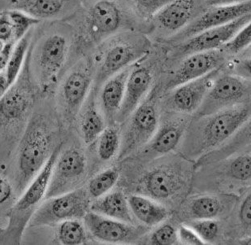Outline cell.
Returning a JSON list of instances; mask_svg holds the SVG:
<instances>
[{
	"instance_id": "obj_1",
	"label": "cell",
	"mask_w": 251,
	"mask_h": 245,
	"mask_svg": "<svg viewBox=\"0 0 251 245\" xmlns=\"http://www.w3.org/2000/svg\"><path fill=\"white\" fill-rule=\"evenodd\" d=\"M66 21L74 27L81 56L124 31H139L147 35L151 31V25L138 19L123 0H83Z\"/></svg>"
},
{
	"instance_id": "obj_2",
	"label": "cell",
	"mask_w": 251,
	"mask_h": 245,
	"mask_svg": "<svg viewBox=\"0 0 251 245\" xmlns=\"http://www.w3.org/2000/svg\"><path fill=\"white\" fill-rule=\"evenodd\" d=\"M27 57L31 74L39 85L50 87L70 62L81 57L73 26L66 20L41 22L32 31Z\"/></svg>"
},
{
	"instance_id": "obj_3",
	"label": "cell",
	"mask_w": 251,
	"mask_h": 245,
	"mask_svg": "<svg viewBox=\"0 0 251 245\" xmlns=\"http://www.w3.org/2000/svg\"><path fill=\"white\" fill-rule=\"evenodd\" d=\"M153 46L149 36L139 31H124L100 43L90 53L96 86L146 56Z\"/></svg>"
},
{
	"instance_id": "obj_4",
	"label": "cell",
	"mask_w": 251,
	"mask_h": 245,
	"mask_svg": "<svg viewBox=\"0 0 251 245\" xmlns=\"http://www.w3.org/2000/svg\"><path fill=\"white\" fill-rule=\"evenodd\" d=\"M50 131L41 117H33L28 123L20 144L18 155V184L26 188L40 171L52 153Z\"/></svg>"
},
{
	"instance_id": "obj_5",
	"label": "cell",
	"mask_w": 251,
	"mask_h": 245,
	"mask_svg": "<svg viewBox=\"0 0 251 245\" xmlns=\"http://www.w3.org/2000/svg\"><path fill=\"white\" fill-rule=\"evenodd\" d=\"M165 58L164 46L154 43L151 51L132 65L126 82L123 101L116 115L119 122H125L139 106L154 82L157 64Z\"/></svg>"
},
{
	"instance_id": "obj_6",
	"label": "cell",
	"mask_w": 251,
	"mask_h": 245,
	"mask_svg": "<svg viewBox=\"0 0 251 245\" xmlns=\"http://www.w3.org/2000/svg\"><path fill=\"white\" fill-rule=\"evenodd\" d=\"M207 8L204 0H173L151 20L150 38L163 43L180 33Z\"/></svg>"
},
{
	"instance_id": "obj_7",
	"label": "cell",
	"mask_w": 251,
	"mask_h": 245,
	"mask_svg": "<svg viewBox=\"0 0 251 245\" xmlns=\"http://www.w3.org/2000/svg\"><path fill=\"white\" fill-rule=\"evenodd\" d=\"M90 196L83 188L48 198L29 220L30 226H50L70 219L83 218L90 211Z\"/></svg>"
},
{
	"instance_id": "obj_8",
	"label": "cell",
	"mask_w": 251,
	"mask_h": 245,
	"mask_svg": "<svg viewBox=\"0 0 251 245\" xmlns=\"http://www.w3.org/2000/svg\"><path fill=\"white\" fill-rule=\"evenodd\" d=\"M251 23V14L246 15L221 27L207 29L186 40L173 45H163L166 49V60L171 63L195 53L218 50L235 33Z\"/></svg>"
},
{
	"instance_id": "obj_9",
	"label": "cell",
	"mask_w": 251,
	"mask_h": 245,
	"mask_svg": "<svg viewBox=\"0 0 251 245\" xmlns=\"http://www.w3.org/2000/svg\"><path fill=\"white\" fill-rule=\"evenodd\" d=\"M250 96L251 80L225 74L221 69L199 107V115L206 117L225 109L242 105L250 100Z\"/></svg>"
},
{
	"instance_id": "obj_10",
	"label": "cell",
	"mask_w": 251,
	"mask_h": 245,
	"mask_svg": "<svg viewBox=\"0 0 251 245\" xmlns=\"http://www.w3.org/2000/svg\"><path fill=\"white\" fill-rule=\"evenodd\" d=\"M249 106L236 105L215 112L205 122L201 133V148L208 150L230 138L250 119Z\"/></svg>"
},
{
	"instance_id": "obj_11",
	"label": "cell",
	"mask_w": 251,
	"mask_h": 245,
	"mask_svg": "<svg viewBox=\"0 0 251 245\" xmlns=\"http://www.w3.org/2000/svg\"><path fill=\"white\" fill-rule=\"evenodd\" d=\"M95 64L90 53L76 60L61 85V96L68 113L74 117L83 105L94 82Z\"/></svg>"
},
{
	"instance_id": "obj_12",
	"label": "cell",
	"mask_w": 251,
	"mask_h": 245,
	"mask_svg": "<svg viewBox=\"0 0 251 245\" xmlns=\"http://www.w3.org/2000/svg\"><path fill=\"white\" fill-rule=\"evenodd\" d=\"M34 90L26 56L19 77L0 99V122L7 124L21 121L25 117L33 105Z\"/></svg>"
},
{
	"instance_id": "obj_13",
	"label": "cell",
	"mask_w": 251,
	"mask_h": 245,
	"mask_svg": "<svg viewBox=\"0 0 251 245\" xmlns=\"http://www.w3.org/2000/svg\"><path fill=\"white\" fill-rule=\"evenodd\" d=\"M227 60V56L219 49L187 55L175 62L176 65L167 79L164 88L170 91L182 84L205 76L222 68Z\"/></svg>"
},
{
	"instance_id": "obj_14",
	"label": "cell",
	"mask_w": 251,
	"mask_h": 245,
	"mask_svg": "<svg viewBox=\"0 0 251 245\" xmlns=\"http://www.w3.org/2000/svg\"><path fill=\"white\" fill-rule=\"evenodd\" d=\"M248 14H251V1L229 6L207 7L185 29L160 44L173 45L180 43L201 32L227 24Z\"/></svg>"
},
{
	"instance_id": "obj_15",
	"label": "cell",
	"mask_w": 251,
	"mask_h": 245,
	"mask_svg": "<svg viewBox=\"0 0 251 245\" xmlns=\"http://www.w3.org/2000/svg\"><path fill=\"white\" fill-rule=\"evenodd\" d=\"M86 161L83 153L70 148L57 157L46 199L69 191L85 174Z\"/></svg>"
},
{
	"instance_id": "obj_16",
	"label": "cell",
	"mask_w": 251,
	"mask_h": 245,
	"mask_svg": "<svg viewBox=\"0 0 251 245\" xmlns=\"http://www.w3.org/2000/svg\"><path fill=\"white\" fill-rule=\"evenodd\" d=\"M133 117L128 126L123 143H121L120 159L149 143L158 127V114L154 105L146 103L140 105L133 112Z\"/></svg>"
},
{
	"instance_id": "obj_17",
	"label": "cell",
	"mask_w": 251,
	"mask_h": 245,
	"mask_svg": "<svg viewBox=\"0 0 251 245\" xmlns=\"http://www.w3.org/2000/svg\"><path fill=\"white\" fill-rule=\"evenodd\" d=\"M83 0H12L9 8L26 13L39 22L69 19Z\"/></svg>"
},
{
	"instance_id": "obj_18",
	"label": "cell",
	"mask_w": 251,
	"mask_h": 245,
	"mask_svg": "<svg viewBox=\"0 0 251 245\" xmlns=\"http://www.w3.org/2000/svg\"><path fill=\"white\" fill-rule=\"evenodd\" d=\"M221 69V68L216 69L205 76L182 84L170 91L171 105L180 112H193L199 110L214 79Z\"/></svg>"
},
{
	"instance_id": "obj_19",
	"label": "cell",
	"mask_w": 251,
	"mask_h": 245,
	"mask_svg": "<svg viewBox=\"0 0 251 245\" xmlns=\"http://www.w3.org/2000/svg\"><path fill=\"white\" fill-rule=\"evenodd\" d=\"M62 145V143H59L53 149L45 164L28 184V188L25 191L22 197L17 200L12 211L19 213L30 211L33 213V208L36 207V205H38L45 197L50 184L54 164L61 152Z\"/></svg>"
},
{
	"instance_id": "obj_20",
	"label": "cell",
	"mask_w": 251,
	"mask_h": 245,
	"mask_svg": "<svg viewBox=\"0 0 251 245\" xmlns=\"http://www.w3.org/2000/svg\"><path fill=\"white\" fill-rule=\"evenodd\" d=\"M84 223L95 238L106 243H122L133 236V229L128 224L108 217L89 211L84 216Z\"/></svg>"
},
{
	"instance_id": "obj_21",
	"label": "cell",
	"mask_w": 251,
	"mask_h": 245,
	"mask_svg": "<svg viewBox=\"0 0 251 245\" xmlns=\"http://www.w3.org/2000/svg\"><path fill=\"white\" fill-rule=\"evenodd\" d=\"M90 211L127 224L133 223V214L128 199L121 191L109 193L90 204Z\"/></svg>"
},
{
	"instance_id": "obj_22",
	"label": "cell",
	"mask_w": 251,
	"mask_h": 245,
	"mask_svg": "<svg viewBox=\"0 0 251 245\" xmlns=\"http://www.w3.org/2000/svg\"><path fill=\"white\" fill-rule=\"evenodd\" d=\"M131 67L132 65L115 74L102 84L101 100L103 109L109 118L116 117L121 108Z\"/></svg>"
},
{
	"instance_id": "obj_23",
	"label": "cell",
	"mask_w": 251,
	"mask_h": 245,
	"mask_svg": "<svg viewBox=\"0 0 251 245\" xmlns=\"http://www.w3.org/2000/svg\"><path fill=\"white\" fill-rule=\"evenodd\" d=\"M144 185L152 197L164 200L173 196L180 189V179L171 169H157L145 177Z\"/></svg>"
},
{
	"instance_id": "obj_24",
	"label": "cell",
	"mask_w": 251,
	"mask_h": 245,
	"mask_svg": "<svg viewBox=\"0 0 251 245\" xmlns=\"http://www.w3.org/2000/svg\"><path fill=\"white\" fill-rule=\"evenodd\" d=\"M128 203L133 216L147 226H155L168 218L165 208L145 196L130 195Z\"/></svg>"
},
{
	"instance_id": "obj_25",
	"label": "cell",
	"mask_w": 251,
	"mask_h": 245,
	"mask_svg": "<svg viewBox=\"0 0 251 245\" xmlns=\"http://www.w3.org/2000/svg\"><path fill=\"white\" fill-rule=\"evenodd\" d=\"M183 129L176 124H168L163 126L150 140V152L156 154H166L176 147Z\"/></svg>"
},
{
	"instance_id": "obj_26",
	"label": "cell",
	"mask_w": 251,
	"mask_h": 245,
	"mask_svg": "<svg viewBox=\"0 0 251 245\" xmlns=\"http://www.w3.org/2000/svg\"><path fill=\"white\" fill-rule=\"evenodd\" d=\"M33 29H31L21 40L18 41L13 48L9 61L7 63V67L4 70L10 86L14 83L15 81L19 77L22 68L24 66L28 48H29Z\"/></svg>"
},
{
	"instance_id": "obj_27",
	"label": "cell",
	"mask_w": 251,
	"mask_h": 245,
	"mask_svg": "<svg viewBox=\"0 0 251 245\" xmlns=\"http://www.w3.org/2000/svg\"><path fill=\"white\" fill-rule=\"evenodd\" d=\"M95 104L91 103L84 112L81 122V131L84 142L90 144L96 140L105 129L104 121Z\"/></svg>"
},
{
	"instance_id": "obj_28",
	"label": "cell",
	"mask_w": 251,
	"mask_h": 245,
	"mask_svg": "<svg viewBox=\"0 0 251 245\" xmlns=\"http://www.w3.org/2000/svg\"><path fill=\"white\" fill-rule=\"evenodd\" d=\"M58 239L64 245H84L87 241L85 227L78 219L62 221L58 229Z\"/></svg>"
},
{
	"instance_id": "obj_29",
	"label": "cell",
	"mask_w": 251,
	"mask_h": 245,
	"mask_svg": "<svg viewBox=\"0 0 251 245\" xmlns=\"http://www.w3.org/2000/svg\"><path fill=\"white\" fill-rule=\"evenodd\" d=\"M222 205L218 198L211 195H203L193 200L190 212L194 218L211 219L218 216L222 210Z\"/></svg>"
},
{
	"instance_id": "obj_30",
	"label": "cell",
	"mask_w": 251,
	"mask_h": 245,
	"mask_svg": "<svg viewBox=\"0 0 251 245\" xmlns=\"http://www.w3.org/2000/svg\"><path fill=\"white\" fill-rule=\"evenodd\" d=\"M119 171L115 168H110L94 177L88 184V193L90 197H101L107 194L118 181Z\"/></svg>"
},
{
	"instance_id": "obj_31",
	"label": "cell",
	"mask_w": 251,
	"mask_h": 245,
	"mask_svg": "<svg viewBox=\"0 0 251 245\" xmlns=\"http://www.w3.org/2000/svg\"><path fill=\"white\" fill-rule=\"evenodd\" d=\"M142 22L151 25V20L159 10L173 0H123Z\"/></svg>"
},
{
	"instance_id": "obj_32",
	"label": "cell",
	"mask_w": 251,
	"mask_h": 245,
	"mask_svg": "<svg viewBox=\"0 0 251 245\" xmlns=\"http://www.w3.org/2000/svg\"><path fill=\"white\" fill-rule=\"evenodd\" d=\"M251 23H250L235 33L219 50L229 59L244 53L251 48Z\"/></svg>"
},
{
	"instance_id": "obj_33",
	"label": "cell",
	"mask_w": 251,
	"mask_h": 245,
	"mask_svg": "<svg viewBox=\"0 0 251 245\" xmlns=\"http://www.w3.org/2000/svg\"><path fill=\"white\" fill-rule=\"evenodd\" d=\"M120 146V137L116 129L110 127L105 128L100 136L98 145V154L102 161L112 159L118 151Z\"/></svg>"
},
{
	"instance_id": "obj_34",
	"label": "cell",
	"mask_w": 251,
	"mask_h": 245,
	"mask_svg": "<svg viewBox=\"0 0 251 245\" xmlns=\"http://www.w3.org/2000/svg\"><path fill=\"white\" fill-rule=\"evenodd\" d=\"M7 13L14 28L15 39L17 42L41 22L19 10L8 8Z\"/></svg>"
},
{
	"instance_id": "obj_35",
	"label": "cell",
	"mask_w": 251,
	"mask_h": 245,
	"mask_svg": "<svg viewBox=\"0 0 251 245\" xmlns=\"http://www.w3.org/2000/svg\"><path fill=\"white\" fill-rule=\"evenodd\" d=\"M204 243L213 242L218 236L220 226L217 221L211 219H198V221L188 224Z\"/></svg>"
},
{
	"instance_id": "obj_36",
	"label": "cell",
	"mask_w": 251,
	"mask_h": 245,
	"mask_svg": "<svg viewBox=\"0 0 251 245\" xmlns=\"http://www.w3.org/2000/svg\"><path fill=\"white\" fill-rule=\"evenodd\" d=\"M230 175L240 181H250L251 178V157L241 155L232 161L229 166Z\"/></svg>"
},
{
	"instance_id": "obj_37",
	"label": "cell",
	"mask_w": 251,
	"mask_h": 245,
	"mask_svg": "<svg viewBox=\"0 0 251 245\" xmlns=\"http://www.w3.org/2000/svg\"><path fill=\"white\" fill-rule=\"evenodd\" d=\"M151 243L154 245H178L177 231L170 224H165L157 229L151 236Z\"/></svg>"
},
{
	"instance_id": "obj_38",
	"label": "cell",
	"mask_w": 251,
	"mask_h": 245,
	"mask_svg": "<svg viewBox=\"0 0 251 245\" xmlns=\"http://www.w3.org/2000/svg\"><path fill=\"white\" fill-rule=\"evenodd\" d=\"M0 41L4 43H17L15 39L14 28L7 13V9L0 12Z\"/></svg>"
},
{
	"instance_id": "obj_39",
	"label": "cell",
	"mask_w": 251,
	"mask_h": 245,
	"mask_svg": "<svg viewBox=\"0 0 251 245\" xmlns=\"http://www.w3.org/2000/svg\"><path fill=\"white\" fill-rule=\"evenodd\" d=\"M178 240L179 243L188 245H205L203 241H201L195 231L190 226H180L177 231Z\"/></svg>"
},
{
	"instance_id": "obj_40",
	"label": "cell",
	"mask_w": 251,
	"mask_h": 245,
	"mask_svg": "<svg viewBox=\"0 0 251 245\" xmlns=\"http://www.w3.org/2000/svg\"><path fill=\"white\" fill-rule=\"evenodd\" d=\"M239 217L240 221L243 226L250 231L251 227V195L250 193L241 205Z\"/></svg>"
},
{
	"instance_id": "obj_41",
	"label": "cell",
	"mask_w": 251,
	"mask_h": 245,
	"mask_svg": "<svg viewBox=\"0 0 251 245\" xmlns=\"http://www.w3.org/2000/svg\"><path fill=\"white\" fill-rule=\"evenodd\" d=\"M16 43H17L15 42L6 43L2 51L0 52V72L4 71L6 69Z\"/></svg>"
},
{
	"instance_id": "obj_42",
	"label": "cell",
	"mask_w": 251,
	"mask_h": 245,
	"mask_svg": "<svg viewBox=\"0 0 251 245\" xmlns=\"http://www.w3.org/2000/svg\"><path fill=\"white\" fill-rule=\"evenodd\" d=\"M12 184L7 179L0 177V205L7 202L12 196Z\"/></svg>"
},
{
	"instance_id": "obj_43",
	"label": "cell",
	"mask_w": 251,
	"mask_h": 245,
	"mask_svg": "<svg viewBox=\"0 0 251 245\" xmlns=\"http://www.w3.org/2000/svg\"><path fill=\"white\" fill-rule=\"evenodd\" d=\"M251 0H204L206 7H221L229 5L238 4L242 2H248Z\"/></svg>"
},
{
	"instance_id": "obj_44",
	"label": "cell",
	"mask_w": 251,
	"mask_h": 245,
	"mask_svg": "<svg viewBox=\"0 0 251 245\" xmlns=\"http://www.w3.org/2000/svg\"><path fill=\"white\" fill-rule=\"evenodd\" d=\"M10 87V84L7 81V78L5 74V71L0 72V99L2 95L7 92Z\"/></svg>"
},
{
	"instance_id": "obj_45",
	"label": "cell",
	"mask_w": 251,
	"mask_h": 245,
	"mask_svg": "<svg viewBox=\"0 0 251 245\" xmlns=\"http://www.w3.org/2000/svg\"><path fill=\"white\" fill-rule=\"evenodd\" d=\"M9 8V2L8 0H0V12Z\"/></svg>"
},
{
	"instance_id": "obj_46",
	"label": "cell",
	"mask_w": 251,
	"mask_h": 245,
	"mask_svg": "<svg viewBox=\"0 0 251 245\" xmlns=\"http://www.w3.org/2000/svg\"><path fill=\"white\" fill-rule=\"evenodd\" d=\"M5 44H6V43H3L2 41H0V52L2 51V49L3 48V47H4Z\"/></svg>"
},
{
	"instance_id": "obj_47",
	"label": "cell",
	"mask_w": 251,
	"mask_h": 245,
	"mask_svg": "<svg viewBox=\"0 0 251 245\" xmlns=\"http://www.w3.org/2000/svg\"><path fill=\"white\" fill-rule=\"evenodd\" d=\"M12 0H8V2H9V5H10V2H12Z\"/></svg>"
}]
</instances>
